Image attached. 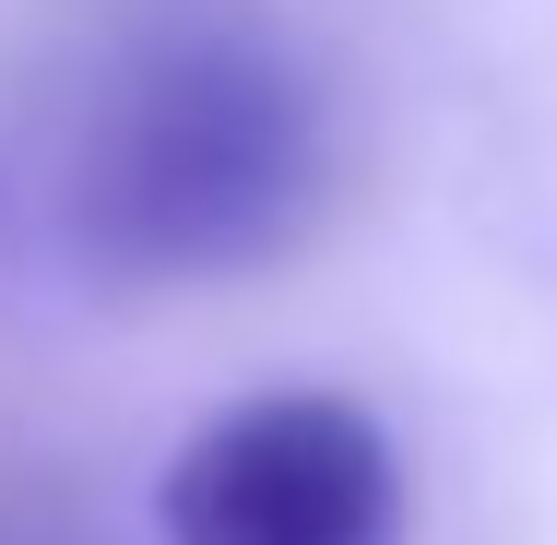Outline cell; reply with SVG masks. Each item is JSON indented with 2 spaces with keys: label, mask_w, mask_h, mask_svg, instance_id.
<instances>
[{
  "label": "cell",
  "mask_w": 557,
  "mask_h": 545,
  "mask_svg": "<svg viewBox=\"0 0 557 545\" xmlns=\"http://www.w3.org/2000/svg\"><path fill=\"white\" fill-rule=\"evenodd\" d=\"M309 178H321L309 96L249 48H178L119 96L84 178V237L119 273H225L297 225Z\"/></svg>",
  "instance_id": "obj_1"
},
{
  "label": "cell",
  "mask_w": 557,
  "mask_h": 545,
  "mask_svg": "<svg viewBox=\"0 0 557 545\" xmlns=\"http://www.w3.org/2000/svg\"><path fill=\"white\" fill-rule=\"evenodd\" d=\"M166 545H404L392 428L344 392H249L154 474Z\"/></svg>",
  "instance_id": "obj_2"
}]
</instances>
